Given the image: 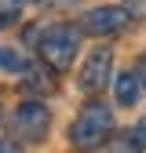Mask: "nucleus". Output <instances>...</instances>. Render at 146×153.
Instances as JSON below:
<instances>
[{
  "label": "nucleus",
  "mask_w": 146,
  "mask_h": 153,
  "mask_svg": "<svg viewBox=\"0 0 146 153\" xmlns=\"http://www.w3.org/2000/svg\"><path fill=\"white\" fill-rule=\"evenodd\" d=\"M110 135H113V109L106 102H88L80 109V117L73 120V128H69V142L77 149H95Z\"/></svg>",
  "instance_id": "f257e3e1"
},
{
  "label": "nucleus",
  "mask_w": 146,
  "mask_h": 153,
  "mask_svg": "<svg viewBox=\"0 0 146 153\" xmlns=\"http://www.w3.org/2000/svg\"><path fill=\"white\" fill-rule=\"evenodd\" d=\"M36 51H40V62H48L51 69H69L73 59H77V51H80V29H73V26H51L40 36Z\"/></svg>",
  "instance_id": "f03ea898"
},
{
  "label": "nucleus",
  "mask_w": 146,
  "mask_h": 153,
  "mask_svg": "<svg viewBox=\"0 0 146 153\" xmlns=\"http://www.w3.org/2000/svg\"><path fill=\"white\" fill-rule=\"evenodd\" d=\"M132 26V15L128 7H113V4H102V7H91L80 18V33L88 36H117Z\"/></svg>",
  "instance_id": "7ed1b4c3"
},
{
  "label": "nucleus",
  "mask_w": 146,
  "mask_h": 153,
  "mask_svg": "<svg viewBox=\"0 0 146 153\" xmlns=\"http://www.w3.org/2000/svg\"><path fill=\"white\" fill-rule=\"evenodd\" d=\"M11 128H15V135H18V139L36 142V139H44V135H48V128H51V113H48L44 102H22V106H15Z\"/></svg>",
  "instance_id": "20e7f679"
},
{
  "label": "nucleus",
  "mask_w": 146,
  "mask_h": 153,
  "mask_svg": "<svg viewBox=\"0 0 146 153\" xmlns=\"http://www.w3.org/2000/svg\"><path fill=\"white\" fill-rule=\"evenodd\" d=\"M110 76H113V51L110 48H99V51H91L88 55V62L80 66V76H77V84L88 91V95H95L110 84Z\"/></svg>",
  "instance_id": "39448f33"
},
{
  "label": "nucleus",
  "mask_w": 146,
  "mask_h": 153,
  "mask_svg": "<svg viewBox=\"0 0 146 153\" xmlns=\"http://www.w3.org/2000/svg\"><path fill=\"white\" fill-rule=\"evenodd\" d=\"M22 73H26V91H33V95H51L55 91L51 69H44V66H26Z\"/></svg>",
  "instance_id": "423d86ee"
},
{
  "label": "nucleus",
  "mask_w": 146,
  "mask_h": 153,
  "mask_svg": "<svg viewBox=\"0 0 146 153\" xmlns=\"http://www.w3.org/2000/svg\"><path fill=\"white\" fill-rule=\"evenodd\" d=\"M113 88H117V102H121V106H135V102H139V91H142V88H139V80H135L132 69L121 73L117 80H113Z\"/></svg>",
  "instance_id": "0eeeda50"
},
{
  "label": "nucleus",
  "mask_w": 146,
  "mask_h": 153,
  "mask_svg": "<svg viewBox=\"0 0 146 153\" xmlns=\"http://www.w3.org/2000/svg\"><path fill=\"white\" fill-rule=\"evenodd\" d=\"M110 153H142V146H139V139L132 131H124V135L110 139Z\"/></svg>",
  "instance_id": "6e6552de"
},
{
  "label": "nucleus",
  "mask_w": 146,
  "mask_h": 153,
  "mask_svg": "<svg viewBox=\"0 0 146 153\" xmlns=\"http://www.w3.org/2000/svg\"><path fill=\"white\" fill-rule=\"evenodd\" d=\"M0 69H7V73H22V69H26V59H22L15 48H0Z\"/></svg>",
  "instance_id": "1a4fd4ad"
},
{
  "label": "nucleus",
  "mask_w": 146,
  "mask_h": 153,
  "mask_svg": "<svg viewBox=\"0 0 146 153\" xmlns=\"http://www.w3.org/2000/svg\"><path fill=\"white\" fill-rule=\"evenodd\" d=\"M0 153H26V149L18 146L15 139H0Z\"/></svg>",
  "instance_id": "9d476101"
},
{
  "label": "nucleus",
  "mask_w": 146,
  "mask_h": 153,
  "mask_svg": "<svg viewBox=\"0 0 146 153\" xmlns=\"http://www.w3.org/2000/svg\"><path fill=\"white\" fill-rule=\"evenodd\" d=\"M128 15H146V0H128Z\"/></svg>",
  "instance_id": "9b49d317"
},
{
  "label": "nucleus",
  "mask_w": 146,
  "mask_h": 153,
  "mask_svg": "<svg viewBox=\"0 0 146 153\" xmlns=\"http://www.w3.org/2000/svg\"><path fill=\"white\" fill-rule=\"evenodd\" d=\"M135 80H139V88L146 91V55L139 59V69H135Z\"/></svg>",
  "instance_id": "f8f14e48"
},
{
  "label": "nucleus",
  "mask_w": 146,
  "mask_h": 153,
  "mask_svg": "<svg viewBox=\"0 0 146 153\" xmlns=\"http://www.w3.org/2000/svg\"><path fill=\"white\" fill-rule=\"evenodd\" d=\"M15 18H18V11H15V7H7V11H0V29H4V26H11Z\"/></svg>",
  "instance_id": "ddd939ff"
},
{
  "label": "nucleus",
  "mask_w": 146,
  "mask_h": 153,
  "mask_svg": "<svg viewBox=\"0 0 146 153\" xmlns=\"http://www.w3.org/2000/svg\"><path fill=\"white\" fill-rule=\"evenodd\" d=\"M132 135L139 139V146H146V117H142V120L135 124V131H132Z\"/></svg>",
  "instance_id": "4468645a"
},
{
  "label": "nucleus",
  "mask_w": 146,
  "mask_h": 153,
  "mask_svg": "<svg viewBox=\"0 0 146 153\" xmlns=\"http://www.w3.org/2000/svg\"><path fill=\"white\" fill-rule=\"evenodd\" d=\"M15 4H33V0H15Z\"/></svg>",
  "instance_id": "2eb2a0df"
}]
</instances>
